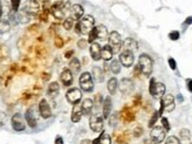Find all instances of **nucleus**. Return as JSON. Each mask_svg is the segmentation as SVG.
Returning <instances> with one entry per match:
<instances>
[{
  "label": "nucleus",
  "mask_w": 192,
  "mask_h": 144,
  "mask_svg": "<svg viewBox=\"0 0 192 144\" xmlns=\"http://www.w3.org/2000/svg\"><path fill=\"white\" fill-rule=\"evenodd\" d=\"M111 108H112V101L110 96H106L104 102H103V117L108 118L110 117V112H111Z\"/></svg>",
  "instance_id": "nucleus-22"
},
{
  "label": "nucleus",
  "mask_w": 192,
  "mask_h": 144,
  "mask_svg": "<svg viewBox=\"0 0 192 144\" xmlns=\"http://www.w3.org/2000/svg\"><path fill=\"white\" fill-rule=\"evenodd\" d=\"M80 144H92V141L91 139H83Z\"/></svg>",
  "instance_id": "nucleus-49"
},
{
  "label": "nucleus",
  "mask_w": 192,
  "mask_h": 144,
  "mask_svg": "<svg viewBox=\"0 0 192 144\" xmlns=\"http://www.w3.org/2000/svg\"><path fill=\"white\" fill-rule=\"evenodd\" d=\"M93 100L91 98H85L81 103V109H83V114L84 115H90L93 109Z\"/></svg>",
  "instance_id": "nucleus-25"
},
{
  "label": "nucleus",
  "mask_w": 192,
  "mask_h": 144,
  "mask_svg": "<svg viewBox=\"0 0 192 144\" xmlns=\"http://www.w3.org/2000/svg\"><path fill=\"white\" fill-rule=\"evenodd\" d=\"M165 144H182L179 138H177L176 136H170V137L166 138Z\"/></svg>",
  "instance_id": "nucleus-36"
},
{
  "label": "nucleus",
  "mask_w": 192,
  "mask_h": 144,
  "mask_svg": "<svg viewBox=\"0 0 192 144\" xmlns=\"http://www.w3.org/2000/svg\"><path fill=\"white\" fill-rule=\"evenodd\" d=\"M79 85L84 92H91V90H93L94 83H93L92 75L88 72L83 73L79 76Z\"/></svg>",
  "instance_id": "nucleus-7"
},
{
  "label": "nucleus",
  "mask_w": 192,
  "mask_h": 144,
  "mask_svg": "<svg viewBox=\"0 0 192 144\" xmlns=\"http://www.w3.org/2000/svg\"><path fill=\"white\" fill-rule=\"evenodd\" d=\"M160 107L164 109V112H170L174 109V97L170 94H166L161 97V102H160Z\"/></svg>",
  "instance_id": "nucleus-13"
},
{
  "label": "nucleus",
  "mask_w": 192,
  "mask_h": 144,
  "mask_svg": "<svg viewBox=\"0 0 192 144\" xmlns=\"http://www.w3.org/2000/svg\"><path fill=\"white\" fill-rule=\"evenodd\" d=\"M180 137L183 138L184 141H189V139L191 138L190 130H189V129H182V130H180Z\"/></svg>",
  "instance_id": "nucleus-35"
},
{
  "label": "nucleus",
  "mask_w": 192,
  "mask_h": 144,
  "mask_svg": "<svg viewBox=\"0 0 192 144\" xmlns=\"http://www.w3.org/2000/svg\"><path fill=\"white\" fill-rule=\"evenodd\" d=\"M70 12H71V18L73 20H79L83 15H84V7L79 5V4H74L72 7H71V9H70Z\"/></svg>",
  "instance_id": "nucleus-19"
},
{
  "label": "nucleus",
  "mask_w": 192,
  "mask_h": 144,
  "mask_svg": "<svg viewBox=\"0 0 192 144\" xmlns=\"http://www.w3.org/2000/svg\"><path fill=\"white\" fill-rule=\"evenodd\" d=\"M54 44H55V46L58 47V48H61L63 45H64V41H63V39H60V36H57L54 39Z\"/></svg>",
  "instance_id": "nucleus-44"
},
{
  "label": "nucleus",
  "mask_w": 192,
  "mask_h": 144,
  "mask_svg": "<svg viewBox=\"0 0 192 144\" xmlns=\"http://www.w3.org/2000/svg\"><path fill=\"white\" fill-rule=\"evenodd\" d=\"M103 127H104V117L100 114L92 115L90 118V128L94 132H100L103 131Z\"/></svg>",
  "instance_id": "nucleus-9"
},
{
  "label": "nucleus",
  "mask_w": 192,
  "mask_h": 144,
  "mask_svg": "<svg viewBox=\"0 0 192 144\" xmlns=\"http://www.w3.org/2000/svg\"><path fill=\"white\" fill-rule=\"evenodd\" d=\"M10 28H11V25H10V22L7 20H0V34L7 33L10 31Z\"/></svg>",
  "instance_id": "nucleus-32"
},
{
  "label": "nucleus",
  "mask_w": 192,
  "mask_h": 144,
  "mask_svg": "<svg viewBox=\"0 0 192 144\" xmlns=\"http://www.w3.org/2000/svg\"><path fill=\"white\" fill-rule=\"evenodd\" d=\"M71 55H73V51H68V52H66V54H65V58L70 59V58H71Z\"/></svg>",
  "instance_id": "nucleus-50"
},
{
  "label": "nucleus",
  "mask_w": 192,
  "mask_h": 144,
  "mask_svg": "<svg viewBox=\"0 0 192 144\" xmlns=\"http://www.w3.org/2000/svg\"><path fill=\"white\" fill-rule=\"evenodd\" d=\"M138 66L140 68V72L146 76H150L153 70V60L151 59L150 55L147 54H141L139 56V62Z\"/></svg>",
  "instance_id": "nucleus-4"
},
{
  "label": "nucleus",
  "mask_w": 192,
  "mask_h": 144,
  "mask_svg": "<svg viewBox=\"0 0 192 144\" xmlns=\"http://www.w3.org/2000/svg\"><path fill=\"white\" fill-rule=\"evenodd\" d=\"M177 98H178V101H179V102H183V96H182L180 94H179L178 96H177Z\"/></svg>",
  "instance_id": "nucleus-52"
},
{
  "label": "nucleus",
  "mask_w": 192,
  "mask_h": 144,
  "mask_svg": "<svg viewBox=\"0 0 192 144\" xmlns=\"http://www.w3.org/2000/svg\"><path fill=\"white\" fill-rule=\"evenodd\" d=\"M83 116V109H81V104L80 103H76L72 109V115H71V119L73 123H78Z\"/></svg>",
  "instance_id": "nucleus-21"
},
{
  "label": "nucleus",
  "mask_w": 192,
  "mask_h": 144,
  "mask_svg": "<svg viewBox=\"0 0 192 144\" xmlns=\"http://www.w3.org/2000/svg\"><path fill=\"white\" fill-rule=\"evenodd\" d=\"M104 78H105V75H104V72H103V69L100 68V67H93L92 68V79L96 81V82H103L104 81Z\"/></svg>",
  "instance_id": "nucleus-24"
},
{
  "label": "nucleus",
  "mask_w": 192,
  "mask_h": 144,
  "mask_svg": "<svg viewBox=\"0 0 192 144\" xmlns=\"http://www.w3.org/2000/svg\"><path fill=\"white\" fill-rule=\"evenodd\" d=\"M60 92V87H59V83L58 82H51L50 85H48V88H47V95L50 96V97H57L58 96V94Z\"/></svg>",
  "instance_id": "nucleus-23"
},
{
  "label": "nucleus",
  "mask_w": 192,
  "mask_h": 144,
  "mask_svg": "<svg viewBox=\"0 0 192 144\" xmlns=\"http://www.w3.org/2000/svg\"><path fill=\"white\" fill-rule=\"evenodd\" d=\"M141 134H143V128H141V127L134 128V132H133L134 137H139V136H141Z\"/></svg>",
  "instance_id": "nucleus-43"
},
{
  "label": "nucleus",
  "mask_w": 192,
  "mask_h": 144,
  "mask_svg": "<svg viewBox=\"0 0 192 144\" xmlns=\"http://www.w3.org/2000/svg\"><path fill=\"white\" fill-rule=\"evenodd\" d=\"M186 87H187L189 92L192 93V79H187V80H186Z\"/></svg>",
  "instance_id": "nucleus-46"
},
{
  "label": "nucleus",
  "mask_w": 192,
  "mask_h": 144,
  "mask_svg": "<svg viewBox=\"0 0 192 144\" xmlns=\"http://www.w3.org/2000/svg\"><path fill=\"white\" fill-rule=\"evenodd\" d=\"M134 89V85H133V82L131 79H123L120 81L119 83V90L123 94H130V93H132V90Z\"/></svg>",
  "instance_id": "nucleus-16"
},
{
  "label": "nucleus",
  "mask_w": 192,
  "mask_h": 144,
  "mask_svg": "<svg viewBox=\"0 0 192 144\" xmlns=\"http://www.w3.org/2000/svg\"><path fill=\"white\" fill-rule=\"evenodd\" d=\"M110 69L113 74H119L121 69V63L119 60H112V62L110 63Z\"/></svg>",
  "instance_id": "nucleus-30"
},
{
  "label": "nucleus",
  "mask_w": 192,
  "mask_h": 144,
  "mask_svg": "<svg viewBox=\"0 0 192 144\" xmlns=\"http://www.w3.org/2000/svg\"><path fill=\"white\" fill-rule=\"evenodd\" d=\"M71 7L72 5L70 0H59V1H55L51 6V13L55 19L64 21L67 18V13L71 9Z\"/></svg>",
  "instance_id": "nucleus-1"
},
{
  "label": "nucleus",
  "mask_w": 192,
  "mask_h": 144,
  "mask_svg": "<svg viewBox=\"0 0 192 144\" xmlns=\"http://www.w3.org/2000/svg\"><path fill=\"white\" fill-rule=\"evenodd\" d=\"M150 136H151V139H152L153 143L159 144L165 139L166 131L163 127H159V125H157V127H153L152 128Z\"/></svg>",
  "instance_id": "nucleus-8"
},
{
  "label": "nucleus",
  "mask_w": 192,
  "mask_h": 144,
  "mask_svg": "<svg viewBox=\"0 0 192 144\" xmlns=\"http://www.w3.org/2000/svg\"><path fill=\"white\" fill-rule=\"evenodd\" d=\"M100 53H101V47L98 42H92L91 44V48H90V54H91V58L92 60L94 61H99L101 59V55H100Z\"/></svg>",
  "instance_id": "nucleus-20"
},
{
  "label": "nucleus",
  "mask_w": 192,
  "mask_h": 144,
  "mask_svg": "<svg viewBox=\"0 0 192 144\" xmlns=\"http://www.w3.org/2000/svg\"><path fill=\"white\" fill-rule=\"evenodd\" d=\"M121 118H123L125 122H131V121L134 119V115H133V112H131V110L125 109V110L121 112Z\"/></svg>",
  "instance_id": "nucleus-31"
},
{
  "label": "nucleus",
  "mask_w": 192,
  "mask_h": 144,
  "mask_svg": "<svg viewBox=\"0 0 192 144\" xmlns=\"http://www.w3.org/2000/svg\"><path fill=\"white\" fill-rule=\"evenodd\" d=\"M22 11H25L26 13H28L30 15H33L37 14L40 11V4L38 0H27L24 5Z\"/></svg>",
  "instance_id": "nucleus-14"
},
{
  "label": "nucleus",
  "mask_w": 192,
  "mask_h": 144,
  "mask_svg": "<svg viewBox=\"0 0 192 144\" xmlns=\"http://www.w3.org/2000/svg\"><path fill=\"white\" fill-rule=\"evenodd\" d=\"M81 96H83V94H81L79 88H71L66 93V100L72 104L79 103L80 100H81Z\"/></svg>",
  "instance_id": "nucleus-12"
},
{
  "label": "nucleus",
  "mask_w": 192,
  "mask_h": 144,
  "mask_svg": "<svg viewBox=\"0 0 192 144\" xmlns=\"http://www.w3.org/2000/svg\"><path fill=\"white\" fill-rule=\"evenodd\" d=\"M25 121L27 122V124L30 125L31 128H35L37 127V116H35V110L33 107L27 109L26 114H25Z\"/></svg>",
  "instance_id": "nucleus-18"
},
{
  "label": "nucleus",
  "mask_w": 192,
  "mask_h": 144,
  "mask_svg": "<svg viewBox=\"0 0 192 144\" xmlns=\"http://www.w3.org/2000/svg\"><path fill=\"white\" fill-rule=\"evenodd\" d=\"M103 97H101V95H96V98H94V101H93V104H96V109H99V107L103 104Z\"/></svg>",
  "instance_id": "nucleus-40"
},
{
  "label": "nucleus",
  "mask_w": 192,
  "mask_h": 144,
  "mask_svg": "<svg viewBox=\"0 0 192 144\" xmlns=\"http://www.w3.org/2000/svg\"><path fill=\"white\" fill-rule=\"evenodd\" d=\"M54 144H64V139L61 136H57L55 137V141H54Z\"/></svg>",
  "instance_id": "nucleus-48"
},
{
  "label": "nucleus",
  "mask_w": 192,
  "mask_h": 144,
  "mask_svg": "<svg viewBox=\"0 0 192 144\" xmlns=\"http://www.w3.org/2000/svg\"><path fill=\"white\" fill-rule=\"evenodd\" d=\"M100 55H101V59L104 60V61H110L113 56V52H112V49H111V47L108 46V45L101 47V53H100Z\"/></svg>",
  "instance_id": "nucleus-27"
},
{
  "label": "nucleus",
  "mask_w": 192,
  "mask_h": 144,
  "mask_svg": "<svg viewBox=\"0 0 192 144\" xmlns=\"http://www.w3.org/2000/svg\"><path fill=\"white\" fill-rule=\"evenodd\" d=\"M159 116H160V115H159L158 112H156L153 114V116L151 117L150 122H149V127H150V128H153V127H154V124H156V122H157V119H158Z\"/></svg>",
  "instance_id": "nucleus-37"
},
{
  "label": "nucleus",
  "mask_w": 192,
  "mask_h": 144,
  "mask_svg": "<svg viewBox=\"0 0 192 144\" xmlns=\"http://www.w3.org/2000/svg\"><path fill=\"white\" fill-rule=\"evenodd\" d=\"M73 24H74V20L71 18V17H67L66 19L63 21V26L66 31H70L73 28Z\"/></svg>",
  "instance_id": "nucleus-34"
},
{
  "label": "nucleus",
  "mask_w": 192,
  "mask_h": 144,
  "mask_svg": "<svg viewBox=\"0 0 192 144\" xmlns=\"http://www.w3.org/2000/svg\"><path fill=\"white\" fill-rule=\"evenodd\" d=\"M68 67H70L68 69L72 72V74H77V73H79L81 65H80L79 60L77 59V58H72V60L70 61V65H68Z\"/></svg>",
  "instance_id": "nucleus-28"
},
{
  "label": "nucleus",
  "mask_w": 192,
  "mask_h": 144,
  "mask_svg": "<svg viewBox=\"0 0 192 144\" xmlns=\"http://www.w3.org/2000/svg\"><path fill=\"white\" fill-rule=\"evenodd\" d=\"M39 112L40 116L43 118H50L52 116V112H51V107L47 103L45 98H41L39 102Z\"/></svg>",
  "instance_id": "nucleus-15"
},
{
  "label": "nucleus",
  "mask_w": 192,
  "mask_h": 144,
  "mask_svg": "<svg viewBox=\"0 0 192 144\" xmlns=\"http://www.w3.org/2000/svg\"><path fill=\"white\" fill-rule=\"evenodd\" d=\"M108 46L111 47L113 54H119L121 46H123V41H121V36L118 32L113 31L110 33L108 35Z\"/></svg>",
  "instance_id": "nucleus-6"
},
{
  "label": "nucleus",
  "mask_w": 192,
  "mask_h": 144,
  "mask_svg": "<svg viewBox=\"0 0 192 144\" xmlns=\"http://www.w3.org/2000/svg\"><path fill=\"white\" fill-rule=\"evenodd\" d=\"M93 27H94V18L92 15H85L78 20L76 25V32L81 35H87L93 29Z\"/></svg>",
  "instance_id": "nucleus-2"
},
{
  "label": "nucleus",
  "mask_w": 192,
  "mask_h": 144,
  "mask_svg": "<svg viewBox=\"0 0 192 144\" xmlns=\"http://www.w3.org/2000/svg\"><path fill=\"white\" fill-rule=\"evenodd\" d=\"M38 1H39V0H38ZM43 1H44V0H43Z\"/></svg>",
  "instance_id": "nucleus-53"
},
{
  "label": "nucleus",
  "mask_w": 192,
  "mask_h": 144,
  "mask_svg": "<svg viewBox=\"0 0 192 144\" xmlns=\"http://www.w3.org/2000/svg\"><path fill=\"white\" fill-rule=\"evenodd\" d=\"M169 66H170V68H171L172 70H176L177 63H176V60L173 59V58H170V59H169Z\"/></svg>",
  "instance_id": "nucleus-42"
},
{
  "label": "nucleus",
  "mask_w": 192,
  "mask_h": 144,
  "mask_svg": "<svg viewBox=\"0 0 192 144\" xmlns=\"http://www.w3.org/2000/svg\"><path fill=\"white\" fill-rule=\"evenodd\" d=\"M1 17H2V5L0 2V20H1Z\"/></svg>",
  "instance_id": "nucleus-51"
},
{
  "label": "nucleus",
  "mask_w": 192,
  "mask_h": 144,
  "mask_svg": "<svg viewBox=\"0 0 192 144\" xmlns=\"http://www.w3.org/2000/svg\"><path fill=\"white\" fill-rule=\"evenodd\" d=\"M98 144H111V137H110V135H107L105 132H101V135L99 136Z\"/></svg>",
  "instance_id": "nucleus-33"
},
{
  "label": "nucleus",
  "mask_w": 192,
  "mask_h": 144,
  "mask_svg": "<svg viewBox=\"0 0 192 144\" xmlns=\"http://www.w3.org/2000/svg\"><path fill=\"white\" fill-rule=\"evenodd\" d=\"M123 46L125 48L126 51H131V52H134V51H137L138 49V44H137V41L132 38H127V39L123 42Z\"/></svg>",
  "instance_id": "nucleus-26"
},
{
  "label": "nucleus",
  "mask_w": 192,
  "mask_h": 144,
  "mask_svg": "<svg viewBox=\"0 0 192 144\" xmlns=\"http://www.w3.org/2000/svg\"><path fill=\"white\" fill-rule=\"evenodd\" d=\"M169 38L172 40V41H177L180 38V33L178 31H172V32H170V34H169Z\"/></svg>",
  "instance_id": "nucleus-39"
},
{
  "label": "nucleus",
  "mask_w": 192,
  "mask_h": 144,
  "mask_svg": "<svg viewBox=\"0 0 192 144\" xmlns=\"http://www.w3.org/2000/svg\"><path fill=\"white\" fill-rule=\"evenodd\" d=\"M189 25H192V17H189V18H186V20L183 22V26H189Z\"/></svg>",
  "instance_id": "nucleus-47"
},
{
  "label": "nucleus",
  "mask_w": 192,
  "mask_h": 144,
  "mask_svg": "<svg viewBox=\"0 0 192 144\" xmlns=\"http://www.w3.org/2000/svg\"><path fill=\"white\" fill-rule=\"evenodd\" d=\"M191 144H192V143H191Z\"/></svg>",
  "instance_id": "nucleus-54"
},
{
  "label": "nucleus",
  "mask_w": 192,
  "mask_h": 144,
  "mask_svg": "<svg viewBox=\"0 0 192 144\" xmlns=\"http://www.w3.org/2000/svg\"><path fill=\"white\" fill-rule=\"evenodd\" d=\"M11 6H12V11L13 12H18L20 7V0H11Z\"/></svg>",
  "instance_id": "nucleus-38"
},
{
  "label": "nucleus",
  "mask_w": 192,
  "mask_h": 144,
  "mask_svg": "<svg viewBox=\"0 0 192 144\" xmlns=\"http://www.w3.org/2000/svg\"><path fill=\"white\" fill-rule=\"evenodd\" d=\"M161 124H163V128L165 129V131H169L171 129L170 127V123H169V119L166 117H161Z\"/></svg>",
  "instance_id": "nucleus-41"
},
{
  "label": "nucleus",
  "mask_w": 192,
  "mask_h": 144,
  "mask_svg": "<svg viewBox=\"0 0 192 144\" xmlns=\"http://www.w3.org/2000/svg\"><path fill=\"white\" fill-rule=\"evenodd\" d=\"M117 88H118V81L116 78H112V79L108 80L107 82V90L110 92L111 95H113L114 93L117 92Z\"/></svg>",
  "instance_id": "nucleus-29"
},
{
  "label": "nucleus",
  "mask_w": 192,
  "mask_h": 144,
  "mask_svg": "<svg viewBox=\"0 0 192 144\" xmlns=\"http://www.w3.org/2000/svg\"><path fill=\"white\" fill-rule=\"evenodd\" d=\"M11 123H12V128H13L15 131H24L25 128H26V124H25V118L22 117V115L17 112L12 116V119H11Z\"/></svg>",
  "instance_id": "nucleus-10"
},
{
  "label": "nucleus",
  "mask_w": 192,
  "mask_h": 144,
  "mask_svg": "<svg viewBox=\"0 0 192 144\" xmlns=\"http://www.w3.org/2000/svg\"><path fill=\"white\" fill-rule=\"evenodd\" d=\"M119 61L120 63L126 67V68H130L132 67L133 62H134V55H133V52L131 51H124V52L120 53L119 55Z\"/></svg>",
  "instance_id": "nucleus-11"
},
{
  "label": "nucleus",
  "mask_w": 192,
  "mask_h": 144,
  "mask_svg": "<svg viewBox=\"0 0 192 144\" xmlns=\"http://www.w3.org/2000/svg\"><path fill=\"white\" fill-rule=\"evenodd\" d=\"M60 81L63 82V85H65V87H70V85H72L73 74L68 68L63 69V72L60 73Z\"/></svg>",
  "instance_id": "nucleus-17"
},
{
  "label": "nucleus",
  "mask_w": 192,
  "mask_h": 144,
  "mask_svg": "<svg viewBox=\"0 0 192 144\" xmlns=\"http://www.w3.org/2000/svg\"><path fill=\"white\" fill-rule=\"evenodd\" d=\"M88 35V39H87V42L92 44L96 40H105L107 38V29L104 25H98V26L93 27V29L91 32L87 34Z\"/></svg>",
  "instance_id": "nucleus-3"
},
{
  "label": "nucleus",
  "mask_w": 192,
  "mask_h": 144,
  "mask_svg": "<svg viewBox=\"0 0 192 144\" xmlns=\"http://www.w3.org/2000/svg\"><path fill=\"white\" fill-rule=\"evenodd\" d=\"M86 45H87V40H79L78 41V47L79 48H85L86 47Z\"/></svg>",
  "instance_id": "nucleus-45"
},
{
  "label": "nucleus",
  "mask_w": 192,
  "mask_h": 144,
  "mask_svg": "<svg viewBox=\"0 0 192 144\" xmlns=\"http://www.w3.org/2000/svg\"><path fill=\"white\" fill-rule=\"evenodd\" d=\"M149 92L154 98H161L165 95V85L161 82H157L154 79H151L150 81V87Z\"/></svg>",
  "instance_id": "nucleus-5"
}]
</instances>
